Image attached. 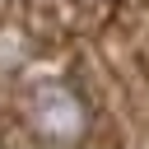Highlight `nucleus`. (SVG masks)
I'll use <instances>...</instances> for the list:
<instances>
[{"mask_svg":"<svg viewBox=\"0 0 149 149\" xmlns=\"http://www.w3.org/2000/svg\"><path fill=\"white\" fill-rule=\"evenodd\" d=\"M28 121H33V130H37L42 140H56V144L84 135V107H79V98H74L70 88H61V84H47V88L33 93Z\"/></svg>","mask_w":149,"mask_h":149,"instance_id":"f257e3e1","label":"nucleus"}]
</instances>
